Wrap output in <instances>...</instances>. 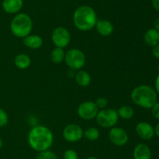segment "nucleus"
<instances>
[{"instance_id": "obj_1", "label": "nucleus", "mask_w": 159, "mask_h": 159, "mask_svg": "<svg viewBox=\"0 0 159 159\" xmlns=\"http://www.w3.org/2000/svg\"><path fill=\"white\" fill-rule=\"evenodd\" d=\"M27 140L32 149L40 152L49 150L52 146L54 143V134L48 127L39 125L30 129Z\"/></svg>"}, {"instance_id": "obj_2", "label": "nucleus", "mask_w": 159, "mask_h": 159, "mask_svg": "<svg viewBox=\"0 0 159 159\" xmlns=\"http://www.w3.org/2000/svg\"><path fill=\"white\" fill-rule=\"evenodd\" d=\"M72 19L75 27L81 31H91L98 20L95 9L86 5L78 7L73 13Z\"/></svg>"}, {"instance_id": "obj_3", "label": "nucleus", "mask_w": 159, "mask_h": 159, "mask_svg": "<svg viewBox=\"0 0 159 159\" xmlns=\"http://www.w3.org/2000/svg\"><path fill=\"white\" fill-rule=\"evenodd\" d=\"M131 99L134 104L144 108H152L157 102L156 90L148 85H140L131 92Z\"/></svg>"}, {"instance_id": "obj_4", "label": "nucleus", "mask_w": 159, "mask_h": 159, "mask_svg": "<svg viewBox=\"0 0 159 159\" xmlns=\"http://www.w3.org/2000/svg\"><path fill=\"white\" fill-rule=\"evenodd\" d=\"M33 29V20L28 14L19 12L12 18L10 23L12 34L16 37L24 38L30 34Z\"/></svg>"}, {"instance_id": "obj_5", "label": "nucleus", "mask_w": 159, "mask_h": 159, "mask_svg": "<svg viewBox=\"0 0 159 159\" xmlns=\"http://www.w3.org/2000/svg\"><path fill=\"white\" fill-rule=\"evenodd\" d=\"M65 62L71 70H80L85 65L86 58L82 50L79 48H71L65 52Z\"/></svg>"}, {"instance_id": "obj_6", "label": "nucleus", "mask_w": 159, "mask_h": 159, "mask_svg": "<svg viewBox=\"0 0 159 159\" xmlns=\"http://www.w3.org/2000/svg\"><path fill=\"white\" fill-rule=\"evenodd\" d=\"M98 125L103 128H112L115 126L119 120L117 111L114 108H103L98 112L96 117Z\"/></svg>"}, {"instance_id": "obj_7", "label": "nucleus", "mask_w": 159, "mask_h": 159, "mask_svg": "<svg viewBox=\"0 0 159 159\" xmlns=\"http://www.w3.org/2000/svg\"><path fill=\"white\" fill-rule=\"evenodd\" d=\"M51 41L57 48H65L71 42V34L65 26H57L51 33Z\"/></svg>"}, {"instance_id": "obj_8", "label": "nucleus", "mask_w": 159, "mask_h": 159, "mask_svg": "<svg viewBox=\"0 0 159 159\" xmlns=\"http://www.w3.org/2000/svg\"><path fill=\"white\" fill-rule=\"evenodd\" d=\"M99 110L95 101H85L78 106L77 114L82 119L92 120L96 118Z\"/></svg>"}, {"instance_id": "obj_9", "label": "nucleus", "mask_w": 159, "mask_h": 159, "mask_svg": "<svg viewBox=\"0 0 159 159\" xmlns=\"http://www.w3.org/2000/svg\"><path fill=\"white\" fill-rule=\"evenodd\" d=\"M62 136L66 141L76 143L84 137V130L79 125L71 123L65 126L62 131Z\"/></svg>"}, {"instance_id": "obj_10", "label": "nucleus", "mask_w": 159, "mask_h": 159, "mask_svg": "<svg viewBox=\"0 0 159 159\" xmlns=\"http://www.w3.org/2000/svg\"><path fill=\"white\" fill-rule=\"evenodd\" d=\"M109 139L113 144L117 147H122L127 143L129 136L124 129L119 126H113L110 128L109 132Z\"/></svg>"}, {"instance_id": "obj_11", "label": "nucleus", "mask_w": 159, "mask_h": 159, "mask_svg": "<svg viewBox=\"0 0 159 159\" xmlns=\"http://www.w3.org/2000/svg\"><path fill=\"white\" fill-rule=\"evenodd\" d=\"M137 134L144 140H149L155 136V129L148 122H140L135 128Z\"/></svg>"}, {"instance_id": "obj_12", "label": "nucleus", "mask_w": 159, "mask_h": 159, "mask_svg": "<svg viewBox=\"0 0 159 159\" xmlns=\"http://www.w3.org/2000/svg\"><path fill=\"white\" fill-rule=\"evenodd\" d=\"M23 0H2V7L8 14H17L23 7Z\"/></svg>"}, {"instance_id": "obj_13", "label": "nucleus", "mask_w": 159, "mask_h": 159, "mask_svg": "<svg viewBox=\"0 0 159 159\" xmlns=\"http://www.w3.org/2000/svg\"><path fill=\"white\" fill-rule=\"evenodd\" d=\"M95 27H96L98 34L103 37L110 36L114 31L113 23L107 20H98Z\"/></svg>"}, {"instance_id": "obj_14", "label": "nucleus", "mask_w": 159, "mask_h": 159, "mask_svg": "<svg viewBox=\"0 0 159 159\" xmlns=\"http://www.w3.org/2000/svg\"><path fill=\"white\" fill-rule=\"evenodd\" d=\"M134 159H151L152 151L145 143H139L134 149Z\"/></svg>"}, {"instance_id": "obj_15", "label": "nucleus", "mask_w": 159, "mask_h": 159, "mask_svg": "<svg viewBox=\"0 0 159 159\" xmlns=\"http://www.w3.org/2000/svg\"><path fill=\"white\" fill-rule=\"evenodd\" d=\"M24 45L30 49H39L43 45V38L37 34H29L23 38Z\"/></svg>"}, {"instance_id": "obj_16", "label": "nucleus", "mask_w": 159, "mask_h": 159, "mask_svg": "<svg viewBox=\"0 0 159 159\" xmlns=\"http://www.w3.org/2000/svg\"><path fill=\"white\" fill-rule=\"evenodd\" d=\"M14 65L20 70H26L31 65L30 57L24 53H20L14 59Z\"/></svg>"}, {"instance_id": "obj_17", "label": "nucleus", "mask_w": 159, "mask_h": 159, "mask_svg": "<svg viewBox=\"0 0 159 159\" xmlns=\"http://www.w3.org/2000/svg\"><path fill=\"white\" fill-rule=\"evenodd\" d=\"M75 81L79 86L82 87H86L92 83V77L88 72L85 70H78L75 73Z\"/></svg>"}, {"instance_id": "obj_18", "label": "nucleus", "mask_w": 159, "mask_h": 159, "mask_svg": "<svg viewBox=\"0 0 159 159\" xmlns=\"http://www.w3.org/2000/svg\"><path fill=\"white\" fill-rule=\"evenodd\" d=\"M144 39L148 45L152 47L155 46L159 44V31L155 28L148 29L144 34Z\"/></svg>"}, {"instance_id": "obj_19", "label": "nucleus", "mask_w": 159, "mask_h": 159, "mask_svg": "<svg viewBox=\"0 0 159 159\" xmlns=\"http://www.w3.org/2000/svg\"><path fill=\"white\" fill-rule=\"evenodd\" d=\"M65 51L64 48H55L51 51L50 55V59L51 61L54 64H61L65 62Z\"/></svg>"}, {"instance_id": "obj_20", "label": "nucleus", "mask_w": 159, "mask_h": 159, "mask_svg": "<svg viewBox=\"0 0 159 159\" xmlns=\"http://www.w3.org/2000/svg\"><path fill=\"white\" fill-rule=\"evenodd\" d=\"M116 111H117L119 118H123V119H130L133 118L134 115V110L130 105H123L120 107Z\"/></svg>"}, {"instance_id": "obj_21", "label": "nucleus", "mask_w": 159, "mask_h": 159, "mask_svg": "<svg viewBox=\"0 0 159 159\" xmlns=\"http://www.w3.org/2000/svg\"><path fill=\"white\" fill-rule=\"evenodd\" d=\"M100 132L99 129L94 126L89 127L84 131V137L89 141H96L99 138Z\"/></svg>"}, {"instance_id": "obj_22", "label": "nucleus", "mask_w": 159, "mask_h": 159, "mask_svg": "<svg viewBox=\"0 0 159 159\" xmlns=\"http://www.w3.org/2000/svg\"><path fill=\"white\" fill-rule=\"evenodd\" d=\"M36 159H58L56 154L50 150H46V151H40L37 154Z\"/></svg>"}, {"instance_id": "obj_23", "label": "nucleus", "mask_w": 159, "mask_h": 159, "mask_svg": "<svg viewBox=\"0 0 159 159\" xmlns=\"http://www.w3.org/2000/svg\"><path fill=\"white\" fill-rule=\"evenodd\" d=\"M9 122V116L6 111L0 108V127L6 126Z\"/></svg>"}, {"instance_id": "obj_24", "label": "nucleus", "mask_w": 159, "mask_h": 159, "mask_svg": "<svg viewBox=\"0 0 159 159\" xmlns=\"http://www.w3.org/2000/svg\"><path fill=\"white\" fill-rule=\"evenodd\" d=\"M64 159H79V155L75 150L68 149L64 153Z\"/></svg>"}, {"instance_id": "obj_25", "label": "nucleus", "mask_w": 159, "mask_h": 159, "mask_svg": "<svg viewBox=\"0 0 159 159\" xmlns=\"http://www.w3.org/2000/svg\"><path fill=\"white\" fill-rule=\"evenodd\" d=\"M96 106L98 107L99 109H103L107 108V106L108 105V101L106 98H103V97H100V98H97L95 101Z\"/></svg>"}, {"instance_id": "obj_26", "label": "nucleus", "mask_w": 159, "mask_h": 159, "mask_svg": "<svg viewBox=\"0 0 159 159\" xmlns=\"http://www.w3.org/2000/svg\"><path fill=\"white\" fill-rule=\"evenodd\" d=\"M152 115L154 116V118L159 120V101L158 102L157 101V102L154 104L153 107L152 108Z\"/></svg>"}, {"instance_id": "obj_27", "label": "nucleus", "mask_w": 159, "mask_h": 159, "mask_svg": "<svg viewBox=\"0 0 159 159\" xmlns=\"http://www.w3.org/2000/svg\"><path fill=\"white\" fill-rule=\"evenodd\" d=\"M152 54H153V55L155 56L156 59H159V44L153 47V49H152Z\"/></svg>"}, {"instance_id": "obj_28", "label": "nucleus", "mask_w": 159, "mask_h": 159, "mask_svg": "<svg viewBox=\"0 0 159 159\" xmlns=\"http://www.w3.org/2000/svg\"><path fill=\"white\" fill-rule=\"evenodd\" d=\"M152 2L154 9L159 12V0H152Z\"/></svg>"}, {"instance_id": "obj_29", "label": "nucleus", "mask_w": 159, "mask_h": 159, "mask_svg": "<svg viewBox=\"0 0 159 159\" xmlns=\"http://www.w3.org/2000/svg\"><path fill=\"white\" fill-rule=\"evenodd\" d=\"M155 90L159 94V74L157 76L156 80H155Z\"/></svg>"}, {"instance_id": "obj_30", "label": "nucleus", "mask_w": 159, "mask_h": 159, "mask_svg": "<svg viewBox=\"0 0 159 159\" xmlns=\"http://www.w3.org/2000/svg\"><path fill=\"white\" fill-rule=\"evenodd\" d=\"M154 28H155V30H157L158 31H159V17L157 18L156 20H155V22H154Z\"/></svg>"}, {"instance_id": "obj_31", "label": "nucleus", "mask_w": 159, "mask_h": 159, "mask_svg": "<svg viewBox=\"0 0 159 159\" xmlns=\"http://www.w3.org/2000/svg\"><path fill=\"white\" fill-rule=\"evenodd\" d=\"M154 129H155V134L159 138V123L155 126Z\"/></svg>"}, {"instance_id": "obj_32", "label": "nucleus", "mask_w": 159, "mask_h": 159, "mask_svg": "<svg viewBox=\"0 0 159 159\" xmlns=\"http://www.w3.org/2000/svg\"><path fill=\"white\" fill-rule=\"evenodd\" d=\"M86 159H99L98 157H95V156H90V157H88Z\"/></svg>"}, {"instance_id": "obj_33", "label": "nucleus", "mask_w": 159, "mask_h": 159, "mask_svg": "<svg viewBox=\"0 0 159 159\" xmlns=\"http://www.w3.org/2000/svg\"><path fill=\"white\" fill-rule=\"evenodd\" d=\"M2 140L0 138V150L2 149Z\"/></svg>"}, {"instance_id": "obj_34", "label": "nucleus", "mask_w": 159, "mask_h": 159, "mask_svg": "<svg viewBox=\"0 0 159 159\" xmlns=\"http://www.w3.org/2000/svg\"><path fill=\"white\" fill-rule=\"evenodd\" d=\"M158 71H159V64H158Z\"/></svg>"}, {"instance_id": "obj_35", "label": "nucleus", "mask_w": 159, "mask_h": 159, "mask_svg": "<svg viewBox=\"0 0 159 159\" xmlns=\"http://www.w3.org/2000/svg\"><path fill=\"white\" fill-rule=\"evenodd\" d=\"M133 159H134V158H133Z\"/></svg>"}]
</instances>
